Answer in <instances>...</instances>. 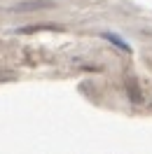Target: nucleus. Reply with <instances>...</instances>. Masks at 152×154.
Instances as JSON below:
<instances>
[{
  "instance_id": "f03ea898",
  "label": "nucleus",
  "mask_w": 152,
  "mask_h": 154,
  "mask_svg": "<svg viewBox=\"0 0 152 154\" xmlns=\"http://www.w3.org/2000/svg\"><path fill=\"white\" fill-rule=\"evenodd\" d=\"M103 38H105V40H110L115 47H119V49H124V51H129V45H126V42H122V40L117 38V35H112V33H105Z\"/></svg>"
},
{
  "instance_id": "f257e3e1",
  "label": "nucleus",
  "mask_w": 152,
  "mask_h": 154,
  "mask_svg": "<svg viewBox=\"0 0 152 154\" xmlns=\"http://www.w3.org/2000/svg\"><path fill=\"white\" fill-rule=\"evenodd\" d=\"M126 89L131 91V100H133V103H138V100H141V91H138V87H136V79H133V77L126 79Z\"/></svg>"
}]
</instances>
